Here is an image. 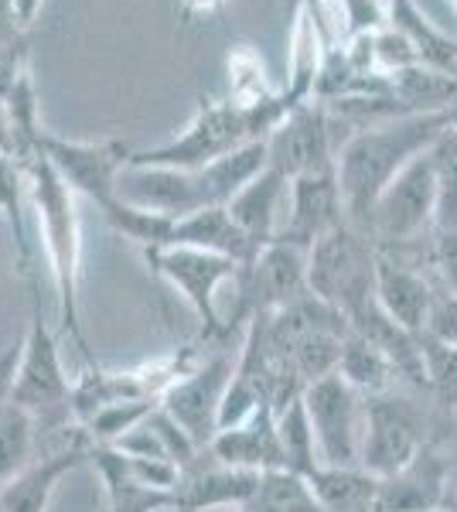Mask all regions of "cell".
<instances>
[{
  "label": "cell",
  "instance_id": "obj_1",
  "mask_svg": "<svg viewBox=\"0 0 457 512\" xmlns=\"http://www.w3.org/2000/svg\"><path fill=\"white\" fill-rule=\"evenodd\" d=\"M454 123V110L447 113H410L400 120H386L376 127H362L338 151V185L345 198L348 226L369 236V216L379 195L393 185L410 161L427 154L437 137Z\"/></svg>",
  "mask_w": 457,
  "mask_h": 512
},
{
  "label": "cell",
  "instance_id": "obj_2",
  "mask_svg": "<svg viewBox=\"0 0 457 512\" xmlns=\"http://www.w3.org/2000/svg\"><path fill=\"white\" fill-rule=\"evenodd\" d=\"M28 181V209L35 212L38 239L45 246L48 274H52L58 321L62 332L72 338V345L93 362L86 332H82V226L76 209V192L58 178V171L48 164L41 151L18 158Z\"/></svg>",
  "mask_w": 457,
  "mask_h": 512
},
{
  "label": "cell",
  "instance_id": "obj_3",
  "mask_svg": "<svg viewBox=\"0 0 457 512\" xmlns=\"http://www.w3.org/2000/svg\"><path fill=\"white\" fill-rule=\"evenodd\" d=\"M294 106L284 96L267 106H236L232 99H212L198 96L195 117L178 137L164 140L157 147L130 154V164H144V168H181L198 171L205 164L226 158V154L239 151L256 140H267L273 130L284 123Z\"/></svg>",
  "mask_w": 457,
  "mask_h": 512
},
{
  "label": "cell",
  "instance_id": "obj_4",
  "mask_svg": "<svg viewBox=\"0 0 457 512\" xmlns=\"http://www.w3.org/2000/svg\"><path fill=\"white\" fill-rule=\"evenodd\" d=\"M376 267L379 246L372 236L345 222L307 253V291L352 325L376 304Z\"/></svg>",
  "mask_w": 457,
  "mask_h": 512
},
{
  "label": "cell",
  "instance_id": "obj_5",
  "mask_svg": "<svg viewBox=\"0 0 457 512\" xmlns=\"http://www.w3.org/2000/svg\"><path fill=\"white\" fill-rule=\"evenodd\" d=\"M76 383L69 379L62 366V352H58V338L48 328V321L35 311L28 321V335H24L18 366L11 369V383H7V403L28 410L35 424L52 427V431H69L79 427L76 420Z\"/></svg>",
  "mask_w": 457,
  "mask_h": 512
},
{
  "label": "cell",
  "instance_id": "obj_6",
  "mask_svg": "<svg viewBox=\"0 0 457 512\" xmlns=\"http://www.w3.org/2000/svg\"><path fill=\"white\" fill-rule=\"evenodd\" d=\"M151 274H157L164 284H171L181 294V301L195 311L198 325H202L205 342H226L229 328L219 318L215 308V294L222 284H236L243 274V263L229 260L219 253L191 250V246H164V250H147L144 253Z\"/></svg>",
  "mask_w": 457,
  "mask_h": 512
},
{
  "label": "cell",
  "instance_id": "obj_7",
  "mask_svg": "<svg viewBox=\"0 0 457 512\" xmlns=\"http://www.w3.org/2000/svg\"><path fill=\"white\" fill-rule=\"evenodd\" d=\"M437 216V178L430 151L410 161L393 185L379 195L376 209L369 216V236L379 250H400L406 243H417L423 229L434 226Z\"/></svg>",
  "mask_w": 457,
  "mask_h": 512
},
{
  "label": "cell",
  "instance_id": "obj_8",
  "mask_svg": "<svg viewBox=\"0 0 457 512\" xmlns=\"http://www.w3.org/2000/svg\"><path fill=\"white\" fill-rule=\"evenodd\" d=\"M304 407L318 437L321 465L362 468V414L365 400L342 376H324L304 390Z\"/></svg>",
  "mask_w": 457,
  "mask_h": 512
},
{
  "label": "cell",
  "instance_id": "obj_9",
  "mask_svg": "<svg viewBox=\"0 0 457 512\" xmlns=\"http://www.w3.org/2000/svg\"><path fill=\"white\" fill-rule=\"evenodd\" d=\"M236 287L239 301L236 315L226 321L229 335L239 321L249 325V318L270 315V311L284 308V304L307 294V250L284 243V239H273L270 246H263L256 253L253 263H243V274H239Z\"/></svg>",
  "mask_w": 457,
  "mask_h": 512
},
{
  "label": "cell",
  "instance_id": "obj_10",
  "mask_svg": "<svg viewBox=\"0 0 457 512\" xmlns=\"http://www.w3.org/2000/svg\"><path fill=\"white\" fill-rule=\"evenodd\" d=\"M38 151L58 171V178L76 195L99 205V212L120 198V175L134 154L120 140H65L55 134L41 137Z\"/></svg>",
  "mask_w": 457,
  "mask_h": 512
},
{
  "label": "cell",
  "instance_id": "obj_11",
  "mask_svg": "<svg viewBox=\"0 0 457 512\" xmlns=\"http://www.w3.org/2000/svg\"><path fill=\"white\" fill-rule=\"evenodd\" d=\"M236 373V362L226 349H219L209 359H198L195 369H188L178 383L164 393L161 410L185 431L198 448H209L219 434V410L226 400V390Z\"/></svg>",
  "mask_w": 457,
  "mask_h": 512
},
{
  "label": "cell",
  "instance_id": "obj_12",
  "mask_svg": "<svg viewBox=\"0 0 457 512\" xmlns=\"http://www.w3.org/2000/svg\"><path fill=\"white\" fill-rule=\"evenodd\" d=\"M427 444L420 417L393 393L365 396L362 414V468L376 478H389L410 465Z\"/></svg>",
  "mask_w": 457,
  "mask_h": 512
},
{
  "label": "cell",
  "instance_id": "obj_13",
  "mask_svg": "<svg viewBox=\"0 0 457 512\" xmlns=\"http://www.w3.org/2000/svg\"><path fill=\"white\" fill-rule=\"evenodd\" d=\"M267 158L270 168L284 171L290 181L335 168L338 151L331 144V113L324 110L321 99L287 113L284 123L267 137Z\"/></svg>",
  "mask_w": 457,
  "mask_h": 512
},
{
  "label": "cell",
  "instance_id": "obj_14",
  "mask_svg": "<svg viewBox=\"0 0 457 512\" xmlns=\"http://www.w3.org/2000/svg\"><path fill=\"white\" fill-rule=\"evenodd\" d=\"M345 222H348L345 198H342V185H338V161H335V168H324L314 171V175L290 181L287 219L277 239L311 253L314 243H321L324 236L335 233Z\"/></svg>",
  "mask_w": 457,
  "mask_h": 512
},
{
  "label": "cell",
  "instance_id": "obj_15",
  "mask_svg": "<svg viewBox=\"0 0 457 512\" xmlns=\"http://www.w3.org/2000/svg\"><path fill=\"white\" fill-rule=\"evenodd\" d=\"M451 502V461L434 441L396 475L379 478L376 512H440Z\"/></svg>",
  "mask_w": 457,
  "mask_h": 512
},
{
  "label": "cell",
  "instance_id": "obj_16",
  "mask_svg": "<svg viewBox=\"0 0 457 512\" xmlns=\"http://www.w3.org/2000/svg\"><path fill=\"white\" fill-rule=\"evenodd\" d=\"M256 472L226 468L202 451L188 468H181L178 489H174V512H209V509H246L260 489Z\"/></svg>",
  "mask_w": 457,
  "mask_h": 512
},
{
  "label": "cell",
  "instance_id": "obj_17",
  "mask_svg": "<svg viewBox=\"0 0 457 512\" xmlns=\"http://www.w3.org/2000/svg\"><path fill=\"white\" fill-rule=\"evenodd\" d=\"M205 451H209L219 465L239 468V472H256V475L287 472V454H284V444H280L277 414H273L270 407L256 410L246 424L219 431Z\"/></svg>",
  "mask_w": 457,
  "mask_h": 512
},
{
  "label": "cell",
  "instance_id": "obj_18",
  "mask_svg": "<svg viewBox=\"0 0 457 512\" xmlns=\"http://www.w3.org/2000/svg\"><path fill=\"white\" fill-rule=\"evenodd\" d=\"M120 198L137 209L157 212V216L181 219L202 212V195L195 185V171L181 168H144L127 164L120 175Z\"/></svg>",
  "mask_w": 457,
  "mask_h": 512
},
{
  "label": "cell",
  "instance_id": "obj_19",
  "mask_svg": "<svg viewBox=\"0 0 457 512\" xmlns=\"http://www.w3.org/2000/svg\"><path fill=\"white\" fill-rule=\"evenodd\" d=\"M376 301L389 318L410 335L427 332L430 311H434L437 291L420 270H413L410 263H403L400 256L379 250V267H376Z\"/></svg>",
  "mask_w": 457,
  "mask_h": 512
},
{
  "label": "cell",
  "instance_id": "obj_20",
  "mask_svg": "<svg viewBox=\"0 0 457 512\" xmlns=\"http://www.w3.org/2000/svg\"><path fill=\"white\" fill-rule=\"evenodd\" d=\"M93 454V441L79 427V434L65 444L62 451L48 454L41 461H31L24 472L0 492V512H48L52 495L69 472H76L82 461H89Z\"/></svg>",
  "mask_w": 457,
  "mask_h": 512
},
{
  "label": "cell",
  "instance_id": "obj_21",
  "mask_svg": "<svg viewBox=\"0 0 457 512\" xmlns=\"http://www.w3.org/2000/svg\"><path fill=\"white\" fill-rule=\"evenodd\" d=\"M318 7H321L318 0H297L294 28H290L284 99L294 106V110L318 96V79H321L324 62H328V52H331V48H324Z\"/></svg>",
  "mask_w": 457,
  "mask_h": 512
},
{
  "label": "cell",
  "instance_id": "obj_22",
  "mask_svg": "<svg viewBox=\"0 0 457 512\" xmlns=\"http://www.w3.org/2000/svg\"><path fill=\"white\" fill-rule=\"evenodd\" d=\"M284 202H290V178L284 171L267 168L260 178H253L249 185L226 205L229 216L236 219V226L249 236V243L256 250L270 246L284 229Z\"/></svg>",
  "mask_w": 457,
  "mask_h": 512
},
{
  "label": "cell",
  "instance_id": "obj_23",
  "mask_svg": "<svg viewBox=\"0 0 457 512\" xmlns=\"http://www.w3.org/2000/svg\"><path fill=\"white\" fill-rule=\"evenodd\" d=\"M168 246H191V250L219 253L239 263L256 260V246L249 243V236L236 226V219L229 216V209H202L191 216L174 219Z\"/></svg>",
  "mask_w": 457,
  "mask_h": 512
},
{
  "label": "cell",
  "instance_id": "obj_24",
  "mask_svg": "<svg viewBox=\"0 0 457 512\" xmlns=\"http://www.w3.org/2000/svg\"><path fill=\"white\" fill-rule=\"evenodd\" d=\"M89 461L96 465L106 489V506L110 512H174V492L151 489L130 475L127 454L110 448V444H93Z\"/></svg>",
  "mask_w": 457,
  "mask_h": 512
},
{
  "label": "cell",
  "instance_id": "obj_25",
  "mask_svg": "<svg viewBox=\"0 0 457 512\" xmlns=\"http://www.w3.org/2000/svg\"><path fill=\"white\" fill-rule=\"evenodd\" d=\"M389 11V28H396L400 35L417 48L423 65H434L440 72L457 76V41L437 28L434 21L417 7V0H386Z\"/></svg>",
  "mask_w": 457,
  "mask_h": 512
},
{
  "label": "cell",
  "instance_id": "obj_26",
  "mask_svg": "<svg viewBox=\"0 0 457 512\" xmlns=\"http://www.w3.org/2000/svg\"><path fill=\"white\" fill-rule=\"evenodd\" d=\"M311 489L318 495L324 512H376L379 478L365 468H328L321 465L311 478Z\"/></svg>",
  "mask_w": 457,
  "mask_h": 512
},
{
  "label": "cell",
  "instance_id": "obj_27",
  "mask_svg": "<svg viewBox=\"0 0 457 512\" xmlns=\"http://www.w3.org/2000/svg\"><path fill=\"white\" fill-rule=\"evenodd\" d=\"M338 376L362 396H382L393 390V383L400 379V369L379 349L376 342H369L359 332H348L342 362H338Z\"/></svg>",
  "mask_w": 457,
  "mask_h": 512
},
{
  "label": "cell",
  "instance_id": "obj_28",
  "mask_svg": "<svg viewBox=\"0 0 457 512\" xmlns=\"http://www.w3.org/2000/svg\"><path fill=\"white\" fill-rule=\"evenodd\" d=\"M0 216H4L7 229L14 236L18 246V260H21V274L35 277V250H31V236H28V181H24L21 161L14 158H0Z\"/></svg>",
  "mask_w": 457,
  "mask_h": 512
},
{
  "label": "cell",
  "instance_id": "obj_29",
  "mask_svg": "<svg viewBox=\"0 0 457 512\" xmlns=\"http://www.w3.org/2000/svg\"><path fill=\"white\" fill-rule=\"evenodd\" d=\"M35 417L14 403L0 400V492L31 465L35 451Z\"/></svg>",
  "mask_w": 457,
  "mask_h": 512
},
{
  "label": "cell",
  "instance_id": "obj_30",
  "mask_svg": "<svg viewBox=\"0 0 457 512\" xmlns=\"http://www.w3.org/2000/svg\"><path fill=\"white\" fill-rule=\"evenodd\" d=\"M277 431H280V444H284V454H287V472L311 478L321 468V454H318V437H314L311 417H307V407H304V396L290 403L287 410H280Z\"/></svg>",
  "mask_w": 457,
  "mask_h": 512
},
{
  "label": "cell",
  "instance_id": "obj_31",
  "mask_svg": "<svg viewBox=\"0 0 457 512\" xmlns=\"http://www.w3.org/2000/svg\"><path fill=\"white\" fill-rule=\"evenodd\" d=\"M246 512H324L311 482L297 472H267Z\"/></svg>",
  "mask_w": 457,
  "mask_h": 512
},
{
  "label": "cell",
  "instance_id": "obj_32",
  "mask_svg": "<svg viewBox=\"0 0 457 512\" xmlns=\"http://www.w3.org/2000/svg\"><path fill=\"white\" fill-rule=\"evenodd\" d=\"M430 161L437 178L434 233H457V123L437 137V144L430 147Z\"/></svg>",
  "mask_w": 457,
  "mask_h": 512
},
{
  "label": "cell",
  "instance_id": "obj_33",
  "mask_svg": "<svg viewBox=\"0 0 457 512\" xmlns=\"http://www.w3.org/2000/svg\"><path fill=\"white\" fill-rule=\"evenodd\" d=\"M284 93L270 89L267 82V72H263V62L260 55L253 52L249 45H236L229 52V96L236 106H267V103H277Z\"/></svg>",
  "mask_w": 457,
  "mask_h": 512
},
{
  "label": "cell",
  "instance_id": "obj_34",
  "mask_svg": "<svg viewBox=\"0 0 457 512\" xmlns=\"http://www.w3.org/2000/svg\"><path fill=\"white\" fill-rule=\"evenodd\" d=\"M420 362H423V386L437 396L440 407L457 410V349L440 338L420 332Z\"/></svg>",
  "mask_w": 457,
  "mask_h": 512
},
{
  "label": "cell",
  "instance_id": "obj_35",
  "mask_svg": "<svg viewBox=\"0 0 457 512\" xmlns=\"http://www.w3.org/2000/svg\"><path fill=\"white\" fill-rule=\"evenodd\" d=\"M31 41L28 35L11 41V45H0V99H7L18 89L24 76H31Z\"/></svg>",
  "mask_w": 457,
  "mask_h": 512
},
{
  "label": "cell",
  "instance_id": "obj_36",
  "mask_svg": "<svg viewBox=\"0 0 457 512\" xmlns=\"http://www.w3.org/2000/svg\"><path fill=\"white\" fill-rule=\"evenodd\" d=\"M345 21H348V38L355 35H376L389 24V11L382 0H342Z\"/></svg>",
  "mask_w": 457,
  "mask_h": 512
},
{
  "label": "cell",
  "instance_id": "obj_37",
  "mask_svg": "<svg viewBox=\"0 0 457 512\" xmlns=\"http://www.w3.org/2000/svg\"><path fill=\"white\" fill-rule=\"evenodd\" d=\"M430 267H434V274L440 280V291L457 294V233H434Z\"/></svg>",
  "mask_w": 457,
  "mask_h": 512
},
{
  "label": "cell",
  "instance_id": "obj_38",
  "mask_svg": "<svg viewBox=\"0 0 457 512\" xmlns=\"http://www.w3.org/2000/svg\"><path fill=\"white\" fill-rule=\"evenodd\" d=\"M427 335H434L440 342L457 349V294L437 291L434 311H430V321H427Z\"/></svg>",
  "mask_w": 457,
  "mask_h": 512
},
{
  "label": "cell",
  "instance_id": "obj_39",
  "mask_svg": "<svg viewBox=\"0 0 457 512\" xmlns=\"http://www.w3.org/2000/svg\"><path fill=\"white\" fill-rule=\"evenodd\" d=\"M28 35V28L18 21V11H14V0H0V45H11Z\"/></svg>",
  "mask_w": 457,
  "mask_h": 512
},
{
  "label": "cell",
  "instance_id": "obj_40",
  "mask_svg": "<svg viewBox=\"0 0 457 512\" xmlns=\"http://www.w3.org/2000/svg\"><path fill=\"white\" fill-rule=\"evenodd\" d=\"M14 154V123L7 113V103L0 99V158H11Z\"/></svg>",
  "mask_w": 457,
  "mask_h": 512
},
{
  "label": "cell",
  "instance_id": "obj_41",
  "mask_svg": "<svg viewBox=\"0 0 457 512\" xmlns=\"http://www.w3.org/2000/svg\"><path fill=\"white\" fill-rule=\"evenodd\" d=\"M226 0H181V14L185 18H198V14H215Z\"/></svg>",
  "mask_w": 457,
  "mask_h": 512
},
{
  "label": "cell",
  "instance_id": "obj_42",
  "mask_svg": "<svg viewBox=\"0 0 457 512\" xmlns=\"http://www.w3.org/2000/svg\"><path fill=\"white\" fill-rule=\"evenodd\" d=\"M41 4H45V0H14V11H18V21H21L28 31H31V24H35V18L41 14Z\"/></svg>",
  "mask_w": 457,
  "mask_h": 512
},
{
  "label": "cell",
  "instance_id": "obj_43",
  "mask_svg": "<svg viewBox=\"0 0 457 512\" xmlns=\"http://www.w3.org/2000/svg\"><path fill=\"white\" fill-rule=\"evenodd\" d=\"M318 4H321V7H324V4H328V7H331V4H342V0H318Z\"/></svg>",
  "mask_w": 457,
  "mask_h": 512
},
{
  "label": "cell",
  "instance_id": "obj_44",
  "mask_svg": "<svg viewBox=\"0 0 457 512\" xmlns=\"http://www.w3.org/2000/svg\"><path fill=\"white\" fill-rule=\"evenodd\" d=\"M440 512H447V509H440Z\"/></svg>",
  "mask_w": 457,
  "mask_h": 512
},
{
  "label": "cell",
  "instance_id": "obj_45",
  "mask_svg": "<svg viewBox=\"0 0 457 512\" xmlns=\"http://www.w3.org/2000/svg\"><path fill=\"white\" fill-rule=\"evenodd\" d=\"M239 512H246V509H239Z\"/></svg>",
  "mask_w": 457,
  "mask_h": 512
},
{
  "label": "cell",
  "instance_id": "obj_46",
  "mask_svg": "<svg viewBox=\"0 0 457 512\" xmlns=\"http://www.w3.org/2000/svg\"><path fill=\"white\" fill-rule=\"evenodd\" d=\"M454 7H457V0H454Z\"/></svg>",
  "mask_w": 457,
  "mask_h": 512
}]
</instances>
